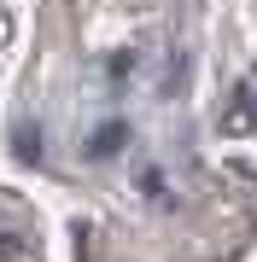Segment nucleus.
Masks as SVG:
<instances>
[{"mask_svg":"<svg viewBox=\"0 0 257 262\" xmlns=\"http://www.w3.org/2000/svg\"><path fill=\"white\" fill-rule=\"evenodd\" d=\"M117 140H123V128H117V122H111V128H100V134H94V158H111Z\"/></svg>","mask_w":257,"mask_h":262,"instance_id":"f03ea898","label":"nucleus"},{"mask_svg":"<svg viewBox=\"0 0 257 262\" xmlns=\"http://www.w3.org/2000/svg\"><path fill=\"white\" fill-rule=\"evenodd\" d=\"M222 128H228V134H246V128H251V88H240V94H234L228 117H222Z\"/></svg>","mask_w":257,"mask_h":262,"instance_id":"f257e3e1","label":"nucleus"}]
</instances>
